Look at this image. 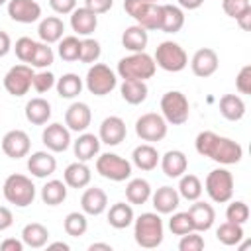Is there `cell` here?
I'll list each match as a JSON object with an SVG mask.
<instances>
[{
    "instance_id": "obj_1",
    "label": "cell",
    "mask_w": 251,
    "mask_h": 251,
    "mask_svg": "<svg viewBox=\"0 0 251 251\" xmlns=\"http://www.w3.org/2000/svg\"><path fill=\"white\" fill-rule=\"evenodd\" d=\"M196 153L202 157H208L220 165H235L243 157V147L224 135H218L214 131H200L194 141Z\"/></svg>"
},
{
    "instance_id": "obj_2",
    "label": "cell",
    "mask_w": 251,
    "mask_h": 251,
    "mask_svg": "<svg viewBox=\"0 0 251 251\" xmlns=\"http://www.w3.org/2000/svg\"><path fill=\"white\" fill-rule=\"evenodd\" d=\"M133 237H135V243L143 249L159 247L165 237L161 216L157 212H143L141 216L133 218Z\"/></svg>"
},
{
    "instance_id": "obj_3",
    "label": "cell",
    "mask_w": 251,
    "mask_h": 251,
    "mask_svg": "<svg viewBox=\"0 0 251 251\" xmlns=\"http://www.w3.org/2000/svg\"><path fill=\"white\" fill-rule=\"evenodd\" d=\"M155 71H157V65H155L153 57L147 55L145 51L122 57L118 61V69H116V73L124 80H127V78H131V80H147V78H151L155 75Z\"/></svg>"
},
{
    "instance_id": "obj_4",
    "label": "cell",
    "mask_w": 251,
    "mask_h": 251,
    "mask_svg": "<svg viewBox=\"0 0 251 251\" xmlns=\"http://www.w3.org/2000/svg\"><path fill=\"white\" fill-rule=\"evenodd\" d=\"M2 192H4V198L10 204L18 206V208H27L35 200V184H33V180L29 176L18 175V173L10 175L4 180Z\"/></svg>"
},
{
    "instance_id": "obj_5",
    "label": "cell",
    "mask_w": 251,
    "mask_h": 251,
    "mask_svg": "<svg viewBox=\"0 0 251 251\" xmlns=\"http://www.w3.org/2000/svg\"><path fill=\"white\" fill-rule=\"evenodd\" d=\"M204 190L216 204H226L233 196V175L227 169H214L204 180Z\"/></svg>"
},
{
    "instance_id": "obj_6",
    "label": "cell",
    "mask_w": 251,
    "mask_h": 251,
    "mask_svg": "<svg viewBox=\"0 0 251 251\" xmlns=\"http://www.w3.org/2000/svg\"><path fill=\"white\" fill-rule=\"evenodd\" d=\"M155 65L167 73H180L182 69H186L188 65V55L186 51L175 43V41H161L155 49V57H153Z\"/></svg>"
},
{
    "instance_id": "obj_7",
    "label": "cell",
    "mask_w": 251,
    "mask_h": 251,
    "mask_svg": "<svg viewBox=\"0 0 251 251\" xmlns=\"http://www.w3.org/2000/svg\"><path fill=\"white\" fill-rule=\"evenodd\" d=\"M161 116L167 124L182 126L190 116L188 98L180 90H169L161 96Z\"/></svg>"
},
{
    "instance_id": "obj_8",
    "label": "cell",
    "mask_w": 251,
    "mask_h": 251,
    "mask_svg": "<svg viewBox=\"0 0 251 251\" xmlns=\"http://www.w3.org/2000/svg\"><path fill=\"white\" fill-rule=\"evenodd\" d=\"M124 10L143 29H147V31L159 29L161 4H151V2H145V0H124Z\"/></svg>"
},
{
    "instance_id": "obj_9",
    "label": "cell",
    "mask_w": 251,
    "mask_h": 251,
    "mask_svg": "<svg viewBox=\"0 0 251 251\" xmlns=\"http://www.w3.org/2000/svg\"><path fill=\"white\" fill-rule=\"evenodd\" d=\"M84 84H86V90L94 96H106L110 94L116 84H118V76L116 73L104 65V63H94L88 73H86V78H84Z\"/></svg>"
},
{
    "instance_id": "obj_10",
    "label": "cell",
    "mask_w": 251,
    "mask_h": 251,
    "mask_svg": "<svg viewBox=\"0 0 251 251\" xmlns=\"http://www.w3.org/2000/svg\"><path fill=\"white\" fill-rule=\"evenodd\" d=\"M96 173L108 180L124 182L131 176V163L116 153H102L96 159Z\"/></svg>"
},
{
    "instance_id": "obj_11",
    "label": "cell",
    "mask_w": 251,
    "mask_h": 251,
    "mask_svg": "<svg viewBox=\"0 0 251 251\" xmlns=\"http://www.w3.org/2000/svg\"><path fill=\"white\" fill-rule=\"evenodd\" d=\"M167 129H169V124L165 122V118L161 114H155V112H147L135 120L137 137L143 141H149V143L165 139Z\"/></svg>"
},
{
    "instance_id": "obj_12",
    "label": "cell",
    "mask_w": 251,
    "mask_h": 251,
    "mask_svg": "<svg viewBox=\"0 0 251 251\" xmlns=\"http://www.w3.org/2000/svg\"><path fill=\"white\" fill-rule=\"evenodd\" d=\"M33 67L22 63L14 65L6 75H4V88L12 96H24L29 92L31 82H33Z\"/></svg>"
},
{
    "instance_id": "obj_13",
    "label": "cell",
    "mask_w": 251,
    "mask_h": 251,
    "mask_svg": "<svg viewBox=\"0 0 251 251\" xmlns=\"http://www.w3.org/2000/svg\"><path fill=\"white\" fill-rule=\"evenodd\" d=\"M41 141L51 153H63L71 145V129L63 124H49L41 131Z\"/></svg>"
},
{
    "instance_id": "obj_14",
    "label": "cell",
    "mask_w": 251,
    "mask_h": 251,
    "mask_svg": "<svg viewBox=\"0 0 251 251\" xmlns=\"http://www.w3.org/2000/svg\"><path fill=\"white\" fill-rule=\"evenodd\" d=\"M29 147H31V141H29V135L24 129H10L2 137V151L10 159L27 157Z\"/></svg>"
},
{
    "instance_id": "obj_15",
    "label": "cell",
    "mask_w": 251,
    "mask_h": 251,
    "mask_svg": "<svg viewBox=\"0 0 251 251\" xmlns=\"http://www.w3.org/2000/svg\"><path fill=\"white\" fill-rule=\"evenodd\" d=\"M218 67H220L218 53H216L214 49H210V47L198 49V51L192 55V59H190V69H192V73H194L196 76H200V78L212 76V75L218 71Z\"/></svg>"
},
{
    "instance_id": "obj_16",
    "label": "cell",
    "mask_w": 251,
    "mask_h": 251,
    "mask_svg": "<svg viewBox=\"0 0 251 251\" xmlns=\"http://www.w3.org/2000/svg\"><path fill=\"white\" fill-rule=\"evenodd\" d=\"M127 135L126 122L120 116H108L102 120L100 129H98V139L100 143L106 145H120Z\"/></svg>"
},
{
    "instance_id": "obj_17",
    "label": "cell",
    "mask_w": 251,
    "mask_h": 251,
    "mask_svg": "<svg viewBox=\"0 0 251 251\" xmlns=\"http://www.w3.org/2000/svg\"><path fill=\"white\" fill-rule=\"evenodd\" d=\"M8 16L18 24H33L41 18V6L35 0H8Z\"/></svg>"
},
{
    "instance_id": "obj_18",
    "label": "cell",
    "mask_w": 251,
    "mask_h": 251,
    "mask_svg": "<svg viewBox=\"0 0 251 251\" xmlns=\"http://www.w3.org/2000/svg\"><path fill=\"white\" fill-rule=\"evenodd\" d=\"M90 122H92V112H90L88 104H84V102H73L65 112V126L71 131L82 133V131H86Z\"/></svg>"
},
{
    "instance_id": "obj_19",
    "label": "cell",
    "mask_w": 251,
    "mask_h": 251,
    "mask_svg": "<svg viewBox=\"0 0 251 251\" xmlns=\"http://www.w3.org/2000/svg\"><path fill=\"white\" fill-rule=\"evenodd\" d=\"M57 159L51 155V151H35L27 157V171L35 178H47L55 173Z\"/></svg>"
},
{
    "instance_id": "obj_20",
    "label": "cell",
    "mask_w": 251,
    "mask_h": 251,
    "mask_svg": "<svg viewBox=\"0 0 251 251\" xmlns=\"http://www.w3.org/2000/svg\"><path fill=\"white\" fill-rule=\"evenodd\" d=\"M151 202L157 214H173L180 204V194L173 186H161L151 192Z\"/></svg>"
},
{
    "instance_id": "obj_21",
    "label": "cell",
    "mask_w": 251,
    "mask_h": 251,
    "mask_svg": "<svg viewBox=\"0 0 251 251\" xmlns=\"http://www.w3.org/2000/svg\"><path fill=\"white\" fill-rule=\"evenodd\" d=\"M80 208L86 216H100L106 212L108 208V196L102 188L98 186H92V188H86L80 196Z\"/></svg>"
},
{
    "instance_id": "obj_22",
    "label": "cell",
    "mask_w": 251,
    "mask_h": 251,
    "mask_svg": "<svg viewBox=\"0 0 251 251\" xmlns=\"http://www.w3.org/2000/svg\"><path fill=\"white\" fill-rule=\"evenodd\" d=\"M71 27L76 35H84L88 37L90 33L96 31L98 27V16L94 12H90L88 8H75L71 12Z\"/></svg>"
},
{
    "instance_id": "obj_23",
    "label": "cell",
    "mask_w": 251,
    "mask_h": 251,
    "mask_svg": "<svg viewBox=\"0 0 251 251\" xmlns=\"http://www.w3.org/2000/svg\"><path fill=\"white\" fill-rule=\"evenodd\" d=\"M188 216L192 220L194 231H208L216 220V212H214L212 204L200 202V200H194V204L188 208Z\"/></svg>"
},
{
    "instance_id": "obj_24",
    "label": "cell",
    "mask_w": 251,
    "mask_h": 251,
    "mask_svg": "<svg viewBox=\"0 0 251 251\" xmlns=\"http://www.w3.org/2000/svg\"><path fill=\"white\" fill-rule=\"evenodd\" d=\"M184 25V12L175 4H161L159 29L165 33H176Z\"/></svg>"
},
{
    "instance_id": "obj_25",
    "label": "cell",
    "mask_w": 251,
    "mask_h": 251,
    "mask_svg": "<svg viewBox=\"0 0 251 251\" xmlns=\"http://www.w3.org/2000/svg\"><path fill=\"white\" fill-rule=\"evenodd\" d=\"M159 163H161V169H163L165 176H169V178H178L180 175L186 173V167H188L186 155H184L182 151H178V149L167 151V153L159 159Z\"/></svg>"
},
{
    "instance_id": "obj_26",
    "label": "cell",
    "mask_w": 251,
    "mask_h": 251,
    "mask_svg": "<svg viewBox=\"0 0 251 251\" xmlns=\"http://www.w3.org/2000/svg\"><path fill=\"white\" fill-rule=\"evenodd\" d=\"M90 178H92V173L84 161H75V163L67 165V169L63 173V180L71 188H84L90 184Z\"/></svg>"
},
{
    "instance_id": "obj_27",
    "label": "cell",
    "mask_w": 251,
    "mask_h": 251,
    "mask_svg": "<svg viewBox=\"0 0 251 251\" xmlns=\"http://www.w3.org/2000/svg\"><path fill=\"white\" fill-rule=\"evenodd\" d=\"M73 151H75V157L78 161L86 163V161L94 159L100 153V139H98V135L82 131L76 137V141H73Z\"/></svg>"
},
{
    "instance_id": "obj_28",
    "label": "cell",
    "mask_w": 251,
    "mask_h": 251,
    "mask_svg": "<svg viewBox=\"0 0 251 251\" xmlns=\"http://www.w3.org/2000/svg\"><path fill=\"white\" fill-rule=\"evenodd\" d=\"M63 31H65V24L61 18L57 16H47L39 22L37 25V35L43 43H59V39L63 37Z\"/></svg>"
},
{
    "instance_id": "obj_29",
    "label": "cell",
    "mask_w": 251,
    "mask_h": 251,
    "mask_svg": "<svg viewBox=\"0 0 251 251\" xmlns=\"http://www.w3.org/2000/svg\"><path fill=\"white\" fill-rule=\"evenodd\" d=\"M24 112H25V120L29 124H33V126H45L49 122V118H51V104L45 98L37 96V98H31L25 104V110Z\"/></svg>"
},
{
    "instance_id": "obj_30",
    "label": "cell",
    "mask_w": 251,
    "mask_h": 251,
    "mask_svg": "<svg viewBox=\"0 0 251 251\" xmlns=\"http://www.w3.org/2000/svg\"><path fill=\"white\" fill-rule=\"evenodd\" d=\"M159 159L161 155L151 143H141L131 153V161L139 171H153L159 165Z\"/></svg>"
},
{
    "instance_id": "obj_31",
    "label": "cell",
    "mask_w": 251,
    "mask_h": 251,
    "mask_svg": "<svg viewBox=\"0 0 251 251\" xmlns=\"http://www.w3.org/2000/svg\"><path fill=\"white\" fill-rule=\"evenodd\" d=\"M22 241H24V245H27L31 249L45 247L47 241H49V229L39 222L25 224L24 229H22Z\"/></svg>"
},
{
    "instance_id": "obj_32",
    "label": "cell",
    "mask_w": 251,
    "mask_h": 251,
    "mask_svg": "<svg viewBox=\"0 0 251 251\" xmlns=\"http://www.w3.org/2000/svg\"><path fill=\"white\" fill-rule=\"evenodd\" d=\"M147 41H149V35H147V29H143L141 25H129L124 29L122 33V45L131 51V53H139V51H145L147 47Z\"/></svg>"
},
{
    "instance_id": "obj_33",
    "label": "cell",
    "mask_w": 251,
    "mask_h": 251,
    "mask_svg": "<svg viewBox=\"0 0 251 251\" xmlns=\"http://www.w3.org/2000/svg\"><path fill=\"white\" fill-rule=\"evenodd\" d=\"M120 94H122V98H124L127 104L137 106V104H141V102L147 100L149 88H147L145 80H131V78H127V80L122 82Z\"/></svg>"
},
{
    "instance_id": "obj_34",
    "label": "cell",
    "mask_w": 251,
    "mask_h": 251,
    "mask_svg": "<svg viewBox=\"0 0 251 251\" xmlns=\"http://www.w3.org/2000/svg\"><path fill=\"white\" fill-rule=\"evenodd\" d=\"M220 114L229 122H239L245 116V102L237 94H224L220 98Z\"/></svg>"
},
{
    "instance_id": "obj_35",
    "label": "cell",
    "mask_w": 251,
    "mask_h": 251,
    "mask_svg": "<svg viewBox=\"0 0 251 251\" xmlns=\"http://www.w3.org/2000/svg\"><path fill=\"white\" fill-rule=\"evenodd\" d=\"M133 208L131 204H126V202H116L110 206L108 210V224L116 229H126L127 226L133 224Z\"/></svg>"
},
{
    "instance_id": "obj_36",
    "label": "cell",
    "mask_w": 251,
    "mask_h": 251,
    "mask_svg": "<svg viewBox=\"0 0 251 251\" xmlns=\"http://www.w3.org/2000/svg\"><path fill=\"white\" fill-rule=\"evenodd\" d=\"M41 200L47 206H59L67 200V184L65 180L51 178L41 186Z\"/></svg>"
},
{
    "instance_id": "obj_37",
    "label": "cell",
    "mask_w": 251,
    "mask_h": 251,
    "mask_svg": "<svg viewBox=\"0 0 251 251\" xmlns=\"http://www.w3.org/2000/svg\"><path fill=\"white\" fill-rule=\"evenodd\" d=\"M82 78L78 76V75H75V73H67V75H63L61 78H57V82H55V88H57V94L61 96V98H67V100H73V98H76L80 92H82Z\"/></svg>"
},
{
    "instance_id": "obj_38",
    "label": "cell",
    "mask_w": 251,
    "mask_h": 251,
    "mask_svg": "<svg viewBox=\"0 0 251 251\" xmlns=\"http://www.w3.org/2000/svg\"><path fill=\"white\" fill-rule=\"evenodd\" d=\"M126 198L129 204H145L151 198V184L145 178H131L126 186Z\"/></svg>"
},
{
    "instance_id": "obj_39",
    "label": "cell",
    "mask_w": 251,
    "mask_h": 251,
    "mask_svg": "<svg viewBox=\"0 0 251 251\" xmlns=\"http://www.w3.org/2000/svg\"><path fill=\"white\" fill-rule=\"evenodd\" d=\"M178 178L180 180H178V188L176 190H178L180 198H184L188 202H194V200H198L202 196L204 186H202V182H200V178L196 175L188 173V175H180Z\"/></svg>"
},
{
    "instance_id": "obj_40",
    "label": "cell",
    "mask_w": 251,
    "mask_h": 251,
    "mask_svg": "<svg viewBox=\"0 0 251 251\" xmlns=\"http://www.w3.org/2000/svg\"><path fill=\"white\" fill-rule=\"evenodd\" d=\"M245 237V231H243V226L241 224H233V222H224L220 224V227L216 229V239L222 243V245H239V241Z\"/></svg>"
},
{
    "instance_id": "obj_41",
    "label": "cell",
    "mask_w": 251,
    "mask_h": 251,
    "mask_svg": "<svg viewBox=\"0 0 251 251\" xmlns=\"http://www.w3.org/2000/svg\"><path fill=\"white\" fill-rule=\"evenodd\" d=\"M63 227L67 231V235L71 237H80L86 233L88 229V220H86V214L84 212H71L65 216V222H63Z\"/></svg>"
},
{
    "instance_id": "obj_42",
    "label": "cell",
    "mask_w": 251,
    "mask_h": 251,
    "mask_svg": "<svg viewBox=\"0 0 251 251\" xmlns=\"http://www.w3.org/2000/svg\"><path fill=\"white\" fill-rule=\"evenodd\" d=\"M59 57L67 63H73V61H78V55H80V39L76 35H67V37H61L59 39Z\"/></svg>"
},
{
    "instance_id": "obj_43",
    "label": "cell",
    "mask_w": 251,
    "mask_h": 251,
    "mask_svg": "<svg viewBox=\"0 0 251 251\" xmlns=\"http://www.w3.org/2000/svg\"><path fill=\"white\" fill-rule=\"evenodd\" d=\"M53 61H55V53H53V49L49 47V43H37L35 45V51H33V55H31V59H29V67H35V69H47L49 65H53Z\"/></svg>"
},
{
    "instance_id": "obj_44",
    "label": "cell",
    "mask_w": 251,
    "mask_h": 251,
    "mask_svg": "<svg viewBox=\"0 0 251 251\" xmlns=\"http://www.w3.org/2000/svg\"><path fill=\"white\" fill-rule=\"evenodd\" d=\"M100 55H102V47H100V43L96 39H92V37L80 39V55H78V61L94 65L100 59Z\"/></svg>"
},
{
    "instance_id": "obj_45",
    "label": "cell",
    "mask_w": 251,
    "mask_h": 251,
    "mask_svg": "<svg viewBox=\"0 0 251 251\" xmlns=\"http://www.w3.org/2000/svg\"><path fill=\"white\" fill-rule=\"evenodd\" d=\"M169 229L175 235H184V233L194 231V226H192V220H190L188 212H175L169 220Z\"/></svg>"
},
{
    "instance_id": "obj_46",
    "label": "cell",
    "mask_w": 251,
    "mask_h": 251,
    "mask_svg": "<svg viewBox=\"0 0 251 251\" xmlns=\"http://www.w3.org/2000/svg\"><path fill=\"white\" fill-rule=\"evenodd\" d=\"M226 220L243 226L249 220V206L243 200H233L226 210Z\"/></svg>"
},
{
    "instance_id": "obj_47",
    "label": "cell",
    "mask_w": 251,
    "mask_h": 251,
    "mask_svg": "<svg viewBox=\"0 0 251 251\" xmlns=\"http://www.w3.org/2000/svg\"><path fill=\"white\" fill-rule=\"evenodd\" d=\"M35 45H37V41H33L31 37H20L18 41H16V45H14V51H16V57L22 61V63H29V59H31V55H33V51H35Z\"/></svg>"
},
{
    "instance_id": "obj_48",
    "label": "cell",
    "mask_w": 251,
    "mask_h": 251,
    "mask_svg": "<svg viewBox=\"0 0 251 251\" xmlns=\"http://www.w3.org/2000/svg\"><path fill=\"white\" fill-rule=\"evenodd\" d=\"M55 82H57V78H55L53 73H49V71H39V73L33 75V82H31V86H33L35 92L43 94V92H49V90L55 86Z\"/></svg>"
},
{
    "instance_id": "obj_49",
    "label": "cell",
    "mask_w": 251,
    "mask_h": 251,
    "mask_svg": "<svg viewBox=\"0 0 251 251\" xmlns=\"http://www.w3.org/2000/svg\"><path fill=\"white\" fill-rule=\"evenodd\" d=\"M204 245L206 243H204V237L200 235V231L184 233V235H180V241H178L180 251H202Z\"/></svg>"
},
{
    "instance_id": "obj_50",
    "label": "cell",
    "mask_w": 251,
    "mask_h": 251,
    "mask_svg": "<svg viewBox=\"0 0 251 251\" xmlns=\"http://www.w3.org/2000/svg\"><path fill=\"white\" fill-rule=\"evenodd\" d=\"M235 88L241 94H251V65H245L239 69L235 76Z\"/></svg>"
},
{
    "instance_id": "obj_51",
    "label": "cell",
    "mask_w": 251,
    "mask_h": 251,
    "mask_svg": "<svg viewBox=\"0 0 251 251\" xmlns=\"http://www.w3.org/2000/svg\"><path fill=\"white\" fill-rule=\"evenodd\" d=\"M222 8H224V12L229 18L235 20L241 12H245L247 8H251V4H249V0H224L222 2Z\"/></svg>"
},
{
    "instance_id": "obj_52",
    "label": "cell",
    "mask_w": 251,
    "mask_h": 251,
    "mask_svg": "<svg viewBox=\"0 0 251 251\" xmlns=\"http://www.w3.org/2000/svg\"><path fill=\"white\" fill-rule=\"evenodd\" d=\"M112 6H114V0H84V8H88V10L94 12L96 16L110 12Z\"/></svg>"
},
{
    "instance_id": "obj_53",
    "label": "cell",
    "mask_w": 251,
    "mask_h": 251,
    "mask_svg": "<svg viewBox=\"0 0 251 251\" xmlns=\"http://www.w3.org/2000/svg\"><path fill=\"white\" fill-rule=\"evenodd\" d=\"M49 6L53 8V12L57 14H71L76 8V0H49Z\"/></svg>"
},
{
    "instance_id": "obj_54",
    "label": "cell",
    "mask_w": 251,
    "mask_h": 251,
    "mask_svg": "<svg viewBox=\"0 0 251 251\" xmlns=\"http://www.w3.org/2000/svg\"><path fill=\"white\" fill-rule=\"evenodd\" d=\"M12 224H14L12 210L6 206H0V231H6L8 227H12Z\"/></svg>"
},
{
    "instance_id": "obj_55",
    "label": "cell",
    "mask_w": 251,
    "mask_h": 251,
    "mask_svg": "<svg viewBox=\"0 0 251 251\" xmlns=\"http://www.w3.org/2000/svg\"><path fill=\"white\" fill-rule=\"evenodd\" d=\"M0 249L2 251H24V241H20V239H4L0 243Z\"/></svg>"
},
{
    "instance_id": "obj_56",
    "label": "cell",
    "mask_w": 251,
    "mask_h": 251,
    "mask_svg": "<svg viewBox=\"0 0 251 251\" xmlns=\"http://www.w3.org/2000/svg\"><path fill=\"white\" fill-rule=\"evenodd\" d=\"M235 22L239 24V27H241L243 31H249V25H251V8H247L245 12H241V14L235 18Z\"/></svg>"
},
{
    "instance_id": "obj_57",
    "label": "cell",
    "mask_w": 251,
    "mask_h": 251,
    "mask_svg": "<svg viewBox=\"0 0 251 251\" xmlns=\"http://www.w3.org/2000/svg\"><path fill=\"white\" fill-rule=\"evenodd\" d=\"M12 49V39L6 31H0V57H6Z\"/></svg>"
},
{
    "instance_id": "obj_58",
    "label": "cell",
    "mask_w": 251,
    "mask_h": 251,
    "mask_svg": "<svg viewBox=\"0 0 251 251\" xmlns=\"http://www.w3.org/2000/svg\"><path fill=\"white\" fill-rule=\"evenodd\" d=\"M204 4V0H178V8L182 10H198Z\"/></svg>"
},
{
    "instance_id": "obj_59",
    "label": "cell",
    "mask_w": 251,
    "mask_h": 251,
    "mask_svg": "<svg viewBox=\"0 0 251 251\" xmlns=\"http://www.w3.org/2000/svg\"><path fill=\"white\" fill-rule=\"evenodd\" d=\"M98 249H102V251H112V245H108V243H90V245H88V251H98Z\"/></svg>"
},
{
    "instance_id": "obj_60",
    "label": "cell",
    "mask_w": 251,
    "mask_h": 251,
    "mask_svg": "<svg viewBox=\"0 0 251 251\" xmlns=\"http://www.w3.org/2000/svg\"><path fill=\"white\" fill-rule=\"evenodd\" d=\"M47 249H63V251H69V243L65 241H55V243H47Z\"/></svg>"
},
{
    "instance_id": "obj_61",
    "label": "cell",
    "mask_w": 251,
    "mask_h": 251,
    "mask_svg": "<svg viewBox=\"0 0 251 251\" xmlns=\"http://www.w3.org/2000/svg\"><path fill=\"white\" fill-rule=\"evenodd\" d=\"M4 4H8V0H0V6H4Z\"/></svg>"
},
{
    "instance_id": "obj_62",
    "label": "cell",
    "mask_w": 251,
    "mask_h": 251,
    "mask_svg": "<svg viewBox=\"0 0 251 251\" xmlns=\"http://www.w3.org/2000/svg\"><path fill=\"white\" fill-rule=\"evenodd\" d=\"M145 2H151V4H157L159 0H145Z\"/></svg>"
}]
</instances>
